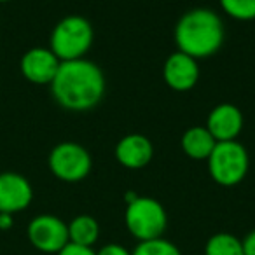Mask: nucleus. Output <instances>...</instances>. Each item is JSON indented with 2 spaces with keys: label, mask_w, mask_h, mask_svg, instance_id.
I'll return each mask as SVG.
<instances>
[{
  "label": "nucleus",
  "mask_w": 255,
  "mask_h": 255,
  "mask_svg": "<svg viewBox=\"0 0 255 255\" xmlns=\"http://www.w3.org/2000/svg\"><path fill=\"white\" fill-rule=\"evenodd\" d=\"M49 86L58 105L74 112H84L102 102L105 95V75L98 65L86 58L61 61Z\"/></svg>",
  "instance_id": "f257e3e1"
},
{
  "label": "nucleus",
  "mask_w": 255,
  "mask_h": 255,
  "mask_svg": "<svg viewBox=\"0 0 255 255\" xmlns=\"http://www.w3.org/2000/svg\"><path fill=\"white\" fill-rule=\"evenodd\" d=\"M224 25L212 9H192L178 19L175 26V42L180 53L194 60L210 58L222 47Z\"/></svg>",
  "instance_id": "f03ea898"
},
{
  "label": "nucleus",
  "mask_w": 255,
  "mask_h": 255,
  "mask_svg": "<svg viewBox=\"0 0 255 255\" xmlns=\"http://www.w3.org/2000/svg\"><path fill=\"white\" fill-rule=\"evenodd\" d=\"M93 26L86 18L72 14L56 23L51 32L49 49L60 61L81 60L93 44Z\"/></svg>",
  "instance_id": "7ed1b4c3"
},
{
  "label": "nucleus",
  "mask_w": 255,
  "mask_h": 255,
  "mask_svg": "<svg viewBox=\"0 0 255 255\" xmlns=\"http://www.w3.org/2000/svg\"><path fill=\"white\" fill-rule=\"evenodd\" d=\"M208 171L219 185L233 187L238 185L248 173L250 159L248 152L238 140L217 142L208 156Z\"/></svg>",
  "instance_id": "20e7f679"
},
{
  "label": "nucleus",
  "mask_w": 255,
  "mask_h": 255,
  "mask_svg": "<svg viewBox=\"0 0 255 255\" xmlns=\"http://www.w3.org/2000/svg\"><path fill=\"white\" fill-rule=\"evenodd\" d=\"M124 222L128 231L140 241H149L161 238L166 229L168 217L163 205L154 198L138 196L131 203H128Z\"/></svg>",
  "instance_id": "39448f33"
},
{
  "label": "nucleus",
  "mask_w": 255,
  "mask_h": 255,
  "mask_svg": "<svg viewBox=\"0 0 255 255\" xmlns=\"http://www.w3.org/2000/svg\"><path fill=\"white\" fill-rule=\"evenodd\" d=\"M51 173L63 182H81L89 175L93 161L89 152L75 142H61L47 157Z\"/></svg>",
  "instance_id": "423d86ee"
},
{
  "label": "nucleus",
  "mask_w": 255,
  "mask_h": 255,
  "mask_svg": "<svg viewBox=\"0 0 255 255\" xmlns=\"http://www.w3.org/2000/svg\"><path fill=\"white\" fill-rule=\"evenodd\" d=\"M28 240L37 250L44 252V254H58L68 240V226L61 219L54 215H37L28 224Z\"/></svg>",
  "instance_id": "0eeeda50"
},
{
  "label": "nucleus",
  "mask_w": 255,
  "mask_h": 255,
  "mask_svg": "<svg viewBox=\"0 0 255 255\" xmlns=\"http://www.w3.org/2000/svg\"><path fill=\"white\" fill-rule=\"evenodd\" d=\"M61 61L49 47H32L21 56L19 70L23 77L32 84H51L60 68Z\"/></svg>",
  "instance_id": "6e6552de"
},
{
  "label": "nucleus",
  "mask_w": 255,
  "mask_h": 255,
  "mask_svg": "<svg viewBox=\"0 0 255 255\" xmlns=\"http://www.w3.org/2000/svg\"><path fill=\"white\" fill-rule=\"evenodd\" d=\"M33 199L32 184L23 175L14 171L0 173V213L23 212Z\"/></svg>",
  "instance_id": "1a4fd4ad"
},
{
  "label": "nucleus",
  "mask_w": 255,
  "mask_h": 255,
  "mask_svg": "<svg viewBox=\"0 0 255 255\" xmlns=\"http://www.w3.org/2000/svg\"><path fill=\"white\" fill-rule=\"evenodd\" d=\"M163 77L168 88H171L173 91H189L199 81L198 60L177 51L164 61Z\"/></svg>",
  "instance_id": "9d476101"
},
{
  "label": "nucleus",
  "mask_w": 255,
  "mask_h": 255,
  "mask_svg": "<svg viewBox=\"0 0 255 255\" xmlns=\"http://www.w3.org/2000/svg\"><path fill=\"white\" fill-rule=\"evenodd\" d=\"M243 114L233 103H220L206 119V129L212 133V136L217 142H229L236 140L238 135L243 129Z\"/></svg>",
  "instance_id": "9b49d317"
},
{
  "label": "nucleus",
  "mask_w": 255,
  "mask_h": 255,
  "mask_svg": "<svg viewBox=\"0 0 255 255\" xmlns=\"http://www.w3.org/2000/svg\"><path fill=\"white\" fill-rule=\"evenodd\" d=\"M154 154V147L145 135L131 133L119 140L116 145V157L124 168L140 170L150 163Z\"/></svg>",
  "instance_id": "f8f14e48"
},
{
  "label": "nucleus",
  "mask_w": 255,
  "mask_h": 255,
  "mask_svg": "<svg viewBox=\"0 0 255 255\" xmlns=\"http://www.w3.org/2000/svg\"><path fill=\"white\" fill-rule=\"evenodd\" d=\"M180 143L185 156H189L191 159H208L217 140L206 129V126H192L182 135Z\"/></svg>",
  "instance_id": "ddd939ff"
},
{
  "label": "nucleus",
  "mask_w": 255,
  "mask_h": 255,
  "mask_svg": "<svg viewBox=\"0 0 255 255\" xmlns=\"http://www.w3.org/2000/svg\"><path fill=\"white\" fill-rule=\"evenodd\" d=\"M100 236V226L93 217L79 215L68 224V240L70 243L93 247Z\"/></svg>",
  "instance_id": "4468645a"
},
{
  "label": "nucleus",
  "mask_w": 255,
  "mask_h": 255,
  "mask_svg": "<svg viewBox=\"0 0 255 255\" xmlns=\"http://www.w3.org/2000/svg\"><path fill=\"white\" fill-rule=\"evenodd\" d=\"M205 254L206 255H245L243 241L238 240L234 234L219 233L208 240Z\"/></svg>",
  "instance_id": "2eb2a0df"
},
{
  "label": "nucleus",
  "mask_w": 255,
  "mask_h": 255,
  "mask_svg": "<svg viewBox=\"0 0 255 255\" xmlns=\"http://www.w3.org/2000/svg\"><path fill=\"white\" fill-rule=\"evenodd\" d=\"M131 255H182V254L171 241L164 240V238H156V240L140 241Z\"/></svg>",
  "instance_id": "dca6fc26"
},
{
  "label": "nucleus",
  "mask_w": 255,
  "mask_h": 255,
  "mask_svg": "<svg viewBox=\"0 0 255 255\" xmlns=\"http://www.w3.org/2000/svg\"><path fill=\"white\" fill-rule=\"evenodd\" d=\"M220 7L226 14L240 21L255 19V0H220Z\"/></svg>",
  "instance_id": "f3484780"
},
{
  "label": "nucleus",
  "mask_w": 255,
  "mask_h": 255,
  "mask_svg": "<svg viewBox=\"0 0 255 255\" xmlns=\"http://www.w3.org/2000/svg\"><path fill=\"white\" fill-rule=\"evenodd\" d=\"M56 255H96L91 247H82V245L67 243Z\"/></svg>",
  "instance_id": "a211bd4d"
},
{
  "label": "nucleus",
  "mask_w": 255,
  "mask_h": 255,
  "mask_svg": "<svg viewBox=\"0 0 255 255\" xmlns=\"http://www.w3.org/2000/svg\"><path fill=\"white\" fill-rule=\"evenodd\" d=\"M96 255H131V254H129L124 247H121V245L109 243V245H105Z\"/></svg>",
  "instance_id": "6ab92c4d"
},
{
  "label": "nucleus",
  "mask_w": 255,
  "mask_h": 255,
  "mask_svg": "<svg viewBox=\"0 0 255 255\" xmlns=\"http://www.w3.org/2000/svg\"><path fill=\"white\" fill-rule=\"evenodd\" d=\"M243 254L245 255H255V231H252L243 241Z\"/></svg>",
  "instance_id": "aec40b11"
},
{
  "label": "nucleus",
  "mask_w": 255,
  "mask_h": 255,
  "mask_svg": "<svg viewBox=\"0 0 255 255\" xmlns=\"http://www.w3.org/2000/svg\"><path fill=\"white\" fill-rule=\"evenodd\" d=\"M14 226V219L11 213H0V231H9Z\"/></svg>",
  "instance_id": "412c9836"
},
{
  "label": "nucleus",
  "mask_w": 255,
  "mask_h": 255,
  "mask_svg": "<svg viewBox=\"0 0 255 255\" xmlns=\"http://www.w3.org/2000/svg\"><path fill=\"white\" fill-rule=\"evenodd\" d=\"M5 2H11V0H0V4H5Z\"/></svg>",
  "instance_id": "4be33fe9"
}]
</instances>
